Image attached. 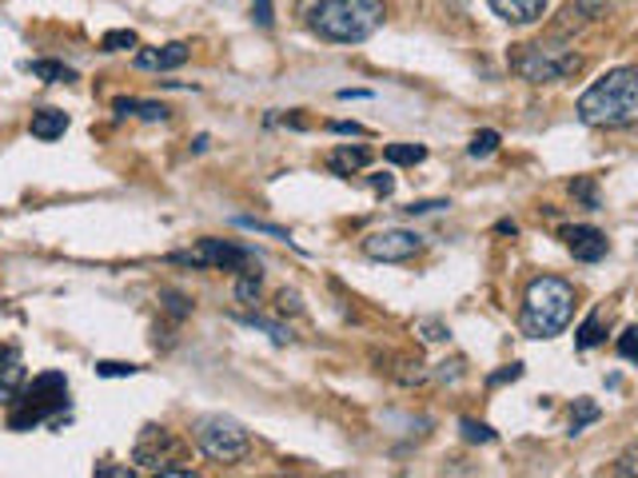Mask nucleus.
<instances>
[{
  "mask_svg": "<svg viewBox=\"0 0 638 478\" xmlns=\"http://www.w3.org/2000/svg\"><path fill=\"white\" fill-rule=\"evenodd\" d=\"M579 120L591 128H635L638 124V68H611L586 88L579 104Z\"/></svg>",
  "mask_w": 638,
  "mask_h": 478,
  "instance_id": "obj_1",
  "label": "nucleus"
},
{
  "mask_svg": "<svg viewBox=\"0 0 638 478\" xmlns=\"http://www.w3.org/2000/svg\"><path fill=\"white\" fill-rule=\"evenodd\" d=\"M308 29L319 41L331 44H360L384 24L387 4L384 0H311Z\"/></svg>",
  "mask_w": 638,
  "mask_h": 478,
  "instance_id": "obj_2",
  "label": "nucleus"
},
{
  "mask_svg": "<svg viewBox=\"0 0 638 478\" xmlns=\"http://www.w3.org/2000/svg\"><path fill=\"white\" fill-rule=\"evenodd\" d=\"M574 316V287L559 275H539L531 280L523 295V335L531 339H555L567 331Z\"/></svg>",
  "mask_w": 638,
  "mask_h": 478,
  "instance_id": "obj_3",
  "label": "nucleus"
},
{
  "mask_svg": "<svg viewBox=\"0 0 638 478\" xmlns=\"http://www.w3.org/2000/svg\"><path fill=\"white\" fill-rule=\"evenodd\" d=\"M68 407V379L60 371H45L33 383H24V391L12 399L9 431H33L41 423H60V411Z\"/></svg>",
  "mask_w": 638,
  "mask_h": 478,
  "instance_id": "obj_4",
  "label": "nucleus"
},
{
  "mask_svg": "<svg viewBox=\"0 0 638 478\" xmlns=\"http://www.w3.org/2000/svg\"><path fill=\"white\" fill-rule=\"evenodd\" d=\"M511 68L527 84H559L583 68V56L562 44H519L511 53Z\"/></svg>",
  "mask_w": 638,
  "mask_h": 478,
  "instance_id": "obj_5",
  "label": "nucleus"
},
{
  "mask_svg": "<svg viewBox=\"0 0 638 478\" xmlns=\"http://www.w3.org/2000/svg\"><path fill=\"white\" fill-rule=\"evenodd\" d=\"M192 439H196L200 455L220 463V467H231V463H243L252 455V435L243 431V423L228 419V414H208L192 426Z\"/></svg>",
  "mask_w": 638,
  "mask_h": 478,
  "instance_id": "obj_6",
  "label": "nucleus"
},
{
  "mask_svg": "<svg viewBox=\"0 0 638 478\" xmlns=\"http://www.w3.org/2000/svg\"><path fill=\"white\" fill-rule=\"evenodd\" d=\"M168 263H184V268H220V272L255 275L260 280V260L248 248L224 243V239H200L192 251H172Z\"/></svg>",
  "mask_w": 638,
  "mask_h": 478,
  "instance_id": "obj_7",
  "label": "nucleus"
},
{
  "mask_svg": "<svg viewBox=\"0 0 638 478\" xmlns=\"http://www.w3.org/2000/svg\"><path fill=\"white\" fill-rule=\"evenodd\" d=\"M133 458L144 470H156V475H192V467L180 455V443L168 435L164 426H144V435L136 439Z\"/></svg>",
  "mask_w": 638,
  "mask_h": 478,
  "instance_id": "obj_8",
  "label": "nucleus"
},
{
  "mask_svg": "<svg viewBox=\"0 0 638 478\" xmlns=\"http://www.w3.org/2000/svg\"><path fill=\"white\" fill-rule=\"evenodd\" d=\"M364 251L379 263H403L423 251V236L408 228H384V231H372V236L364 239Z\"/></svg>",
  "mask_w": 638,
  "mask_h": 478,
  "instance_id": "obj_9",
  "label": "nucleus"
},
{
  "mask_svg": "<svg viewBox=\"0 0 638 478\" xmlns=\"http://www.w3.org/2000/svg\"><path fill=\"white\" fill-rule=\"evenodd\" d=\"M562 243H567V251H571L579 263H599L606 255V236L599 228H591V224H571V228L559 231Z\"/></svg>",
  "mask_w": 638,
  "mask_h": 478,
  "instance_id": "obj_10",
  "label": "nucleus"
},
{
  "mask_svg": "<svg viewBox=\"0 0 638 478\" xmlns=\"http://www.w3.org/2000/svg\"><path fill=\"white\" fill-rule=\"evenodd\" d=\"M187 44L184 41H172V44H160V48H140L136 53V68L144 72H172V68L187 65Z\"/></svg>",
  "mask_w": 638,
  "mask_h": 478,
  "instance_id": "obj_11",
  "label": "nucleus"
},
{
  "mask_svg": "<svg viewBox=\"0 0 638 478\" xmlns=\"http://www.w3.org/2000/svg\"><path fill=\"white\" fill-rule=\"evenodd\" d=\"M29 383V371H24V355L16 348H0V399H16Z\"/></svg>",
  "mask_w": 638,
  "mask_h": 478,
  "instance_id": "obj_12",
  "label": "nucleus"
},
{
  "mask_svg": "<svg viewBox=\"0 0 638 478\" xmlns=\"http://www.w3.org/2000/svg\"><path fill=\"white\" fill-rule=\"evenodd\" d=\"M487 4L506 24H535L547 12V0H487Z\"/></svg>",
  "mask_w": 638,
  "mask_h": 478,
  "instance_id": "obj_13",
  "label": "nucleus"
},
{
  "mask_svg": "<svg viewBox=\"0 0 638 478\" xmlns=\"http://www.w3.org/2000/svg\"><path fill=\"white\" fill-rule=\"evenodd\" d=\"M367 163H372V152H367L364 144H340V148L328 156L331 175H352V172H360V168H367Z\"/></svg>",
  "mask_w": 638,
  "mask_h": 478,
  "instance_id": "obj_14",
  "label": "nucleus"
},
{
  "mask_svg": "<svg viewBox=\"0 0 638 478\" xmlns=\"http://www.w3.org/2000/svg\"><path fill=\"white\" fill-rule=\"evenodd\" d=\"M29 132H33L36 140L53 144V140H60V136L68 132V116L60 109H36L33 112V124H29Z\"/></svg>",
  "mask_w": 638,
  "mask_h": 478,
  "instance_id": "obj_15",
  "label": "nucleus"
},
{
  "mask_svg": "<svg viewBox=\"0 0 638 478\" xmlns=\"http://www.w3.org/2000/svg\"><path fill=\"white\" fill-rule=\"evenodd\" d=\"M603 339H606V311L599 307V311H591V316H586V323L579 327L574 343H579V351H591V348H599Z\"/></svg>",
  "mask_w": 638,
  "mask_h": 478,
  "instance_id": "obj_16",
  "label": "nucleus"
},
{
  "mask_svg": "<svg viewBox=\"0 0 638 478\" xmlns=\"http://www.w3.org/2000/svg\"><path fill=\"white\" fill-rule=\"evenodd\" d=\"M384 160L396 163V168H415V163L428 160V148L423 144H387Z\"/></svg>",
  "mask_w": 638,
  "mask_h": 478,
  "instance_id": "obj_17",
  "label": "nucleus"
},
{
  "mask_svg": "<svg viewBox=\"0 0 638 478\" xmlns=\"http://www.w3.org/2000/svg\"><path fill=\"white\" fill-rule=\"evenodd\" d=\"M29 72H33L36 80H45V84H72V80H77V72L68 65H60V60H33Z\"/></svg>",
  "mask_w": 638,
  "mask_h": 478,
  "instance_id": "obj_18",
  "label": "nucleus"
},
{
  "mask_svg": "<svg viewBox=\"0 0 638 478\" xmlns=\"http://www.w3.org/2000/svg\"><path fill=\"white\" fill-rule=\"evenodd\" d=\"M599 414H603V411H599V402H594V399H579V402H574V411H571V435H583L586 426L599 423Z\"/></svg>",
  "mask_w": 638,
  "mask_h": 478,
  "instance_id": "obj_19",
  "label": "nucleus"
},
{
  "mask_svg": "<svg viewBox=\"0 0 638 478\" xmlns=\"http://www.w3.org/2000/svg\"><path fill=\"white\" fill-rule=\"evenodd\" d=\"M100 48L104 53H128V48H140V41H136L133 29H112V33L100 36Z\"/></svg>",
  "mask_w": 638,
  "mask_h": 478,
  "instance_id": "obj_20",
  "label": "nucleus"
},
{
  "mask_svg": "<svg viewBox=\"0 0 638 478\" xmlns=\"http://www.w3.org/2000/svg\"><path fill=\"white\" fill-rule=\"evenodd\" d=\"M495 148H499V132L483 128V132H475V140L467 144V156H471V160H487Z\"/></svg>",
  "mask_w": 638,
  "mask_h": 478,
  "instance_id": "obj_21",
  "label": "nucleus"
},
{
  "mask_svg": "<svg viewBox=\"0 0 638 478\" xmlns=\"http://www.w3.org/2000/svg\"><path fill=\"white\" fill-rule=\"evenodd\" d=\"M240 323H248V327H260V331H267V335L284 348V343H292V331H287L284 323H272V319H264V316H240Z\"/></svg>",
  "mask_w": 638,
  "mask_h": 478,
  "instance_id": "obj_22",
  "label": "nucleus"
},
{
  "mask_svg": "<svg viewBox=\"0 0 638 478\" xmlns=\"http://www.w3.org/2000/svg\"><path fill=\"white\" fill-rule=\"evenodd\" d=\"M606 9H611V0H571L567 16H579V21H594V16H603Z\"/></svg>",
  "mask_w": 638,
  "mask_h": 478,
  "instance_id": "obj_23",
  "label": "nucleus"
},
{
  "mask_svg": "<svg viewBox=\"0 0 638 478\" xmlns=\"http://www.w3.org/2000/svg\"><path fill=\"white\" fill-rule=\"evenodd\" d=\"M236 224L248 231H260V236H272V239H292L287 236V228H280V224H267V219H255V216H236Z\"/></svg>",
  "mask_w": 638,
  "mask_h": 478,
  "instance_id": "obj_24",
  "label": "nucleus"
},
{
  "mask_svg": "<svg viewBox=\"0 0 638 478\" xmlns=\"http://www.w3.org/2000/svg\"><path fill=\"white\" fill-rule=\"evenodd\" d=\"M459 426H463V439H467V443H495V431L487 423H479V419H463Z\"/></svg>",
  "mask_w": 638,
  "mask_h": 478,
  "instance_id": "obj_25",
  "label": "nucleus"
},
{
  "mask_svg": "<svg viewBox=\"0 0 638 478\" xmlns=\"http://www.w3.org/2000/svg\"><path fill=\"white\" fill-rule=\"evenodd\" d=\"M571 196L579 200L583 207H599V192H594V180H591V175H579V180H574V184H571Z\"/></svg>",
  "mask_w": 638,
  "mask_h": 478,
  "instance_id": "obj_26",
  "label": "nucleus"
},
{
  "mask_svg": "<svg viewBox=\"0 0 638 478\" xmlns=\"http://www.w3.org/2000/svg\"><path fill=\"white\" fill-rule=\"evenodd\" d=\"M236 299H240V304H255V299H260V280H255V275H240Z\"/></svg>",
  "mask_w": 638,
  "mask_h": 478,
  "instance_id": "obj_27",
  "label": "nucleus"
},
{
  "mask_svg": "<svg viewBox=\"0 0 638 478\" xmlns=\"http://www.w3.org/2000/svg\"><path fill=\"white\" fill-rule=\"evenodd\" d=\"M140 367H133V363H112V358H104V363H96V375H104V379H124V375H136Z\"/></svg>",
  "mask_w": 638,
  "mask_h": 478,
  "instance_id": "obj_28",
  "label": "nucleus"
},
{
  "mask_svg": "<svg viewBox=\"0 0 638 478\" xmlns=\"http://www.w3.org/2000/svg\"><path fill=\"white\" fill-rule=\"evenodd\" d=\"M618 355L630 358V363H638V327H627V331L618 335Z\"/></svg>",
  "mask_w": 638,
  "mask_h": 478,
  "instance_id": "obj_29",
  "label": "nucleus"
},
{
  "mask_svg": "<svg viewBox=\"0 0 638 478\" xmlns=\"http://www.w3.org/2000/svg\"><path fill=\"white\" fill-rule=\"evenodd\" d=\"M443 207H452L447 200H415V204H408L403 212L408 216H431V212H443Z\"/></svg>",
  "mask_w": 638,
  "mask_h": 478,
  "instance_id": "obj_30",
  "label": "nucleus"
},
{
  "mask_svg": "<svg viewBox=\"0 0 638 478\" xmlns=\"http://www.w3.org/2000/svg\"><path fill=\"white\" fill-rule=\"evenodd\" d=\"M252 21L260 24V29H272V24H275L272 0H252Z\"/></svg>",
  "mask_w": 638,
  "mask_h": 478,
  "instance_id": "obj_31",
  "label": "nucleus"
},
{
  "mask_svg": "<svg viewBox=\"0 0 638 478\" xmlns=\"http://www.w3.org/2000/svg\"><path fill=\"white\" fill-rule=\"evenodd\" d=\"M372 192L375 196H391V192H396V175H387V172L372 175Z\"/></svg>",
  "mask_w": 638,
  "mask_h": 478,
  "instance_id": "obj_32",
  "label": "nucleus"
},
{
  "mask_svg": "<svg viewBox=\"0 0 638 478\" xmlns=\"http://www.w3.org/2000/svg\"><path fill=\"white\" fill-rule=\"evenodd\" d=\"M615 475H638V446L618 458V463H615Z\"/></svg>",
  "mask_w": 638,
  "mask_h": 478,
  "instance_id": "obj_33",
  "label": "nucleus"
},
{
  "mask_svg": "<svg viewBox=\"0 0 638 478\" xmlns=\"http://www.w3.org/2000/svg\"><path fill=\"white\" fill-rule=\"evenodd\" d=\"M136 116H144V120H168V109H164V104H140V100H136Z\"/></svg>",
  "mask_w": 638,
  "mask_h": 478,
  "instance_id": "obj_34",
  "label": "nucleus"
},
{
  "mask_svg": "<svg viewBox=\"0 0 638 478\" xmlns=\"http://www.w3.org/2000/svg\"><path fill=\"white\" fill-rule=\"evenodd\" d=\"M419 331H428V335H423V339H431V343H440V339L452 335V331H447V327H443V323H419Z\"/></svg>",
  "mask_w": 638,
  "mask_h": 478,
  "instance_id": "obj_35",
  "label": "nucleus"
},
{
  "mask_svg": "<svg viewBox=\"0 0 638 478\" xmlns=\"http://www.w3.org/2000/svg\"><path fill=\"white\" fill-rule=\"evenodd\" d=\"M523 375V363H511L506 371H499V375H491V387H499V383H506V379H519Z\"/></svg>",
  "mask_w": 638,
  "mask_h": 478,
  "instance_id": "obj_36",
  "label": "nucleus"
},
{
  "mask_svg": "<svg viewBox=\"0 0 638 478\" xmlns=\"http://www.w3.org/2000/svg\"><path fill=\"white\" fill-rule=\"evenodd\" d=\"M96 475L100 478H133L136 470L133 467H96Z\"/></svg>",
  "mask_w": 638,
  "mask_h": 478,
  "instance_id": "obj_37",
  "label": "nucleus"
},
{
  "mask_svg": "<svg viewBox=\"0 0 638 478\" xmlns=\"http://www.w3.org/2000/svg\"><path fill=\"white\" fill-rule=\"evenodd\" d=\"M331 132H340V136H367L360 124H348V120H340V124H331Z\"/></svg>",
  "mask_w": 638,
  "mask_h": 478,
  "instance_id": "obj_38",
  "label": "nucleus"
},
{
  "mask_svg": "<svg viewBox=\"0 0 638 478\" xmlns=\"http://www.w3.org/2000/svg\"><path fill=\"white\" fill-rule=\"evenodd\" d=\"M280 311H299V295L296 292H284V295H280Z\"/></svg>",
  "mask_w": 638,
  "mask_h": 478,
  "instance_id": "obj_39",
  "label": "nucleus"
}]
</instances>
